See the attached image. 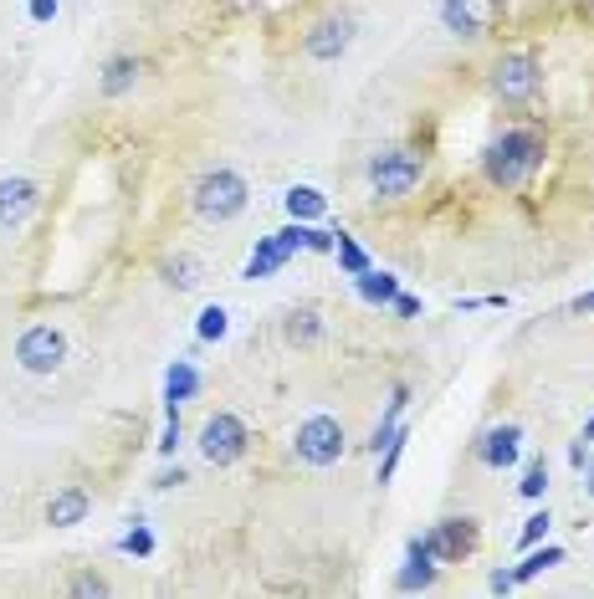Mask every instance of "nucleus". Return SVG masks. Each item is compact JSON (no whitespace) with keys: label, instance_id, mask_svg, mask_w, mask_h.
<instances>
[{"label":"nucleus","instance_id":"38","mask_svg":"<svg viewBox=\"0 0 594 599\" xmlns=\"http://www.w3.org/2000/svg\"><path fill=\"white\" fill-rule=\"evenodd\" d=\"M574 313H594V292H584V297H574Z\"/></svg>","mask_w":594,"mask_h":599},{"label":"nucleus","instance_id":"13","mask_svg":"<svg viewBox=\"0 0 594 599\" xmlns=\"http://www.w3.org/2000/svg\"><path fill=\"white\" fill-rule=\"evenodd\" d=\"M88 512H93V497H88V492H82V487H62V492L47 502V523H52V528H77Z\"/></svg>","mask_w":594,"mask_h":599},{"label":"nucleus","instance_id":"32","mask_svg":"<svg viewBox=\"0 0 594 599\" xmlns=\"http://www.w3.org/2000/svg\"><path fill=\"white\" fill-rule=\"evenodd\" d=\"M338 246V231H318V226H308V251H333Z\"/></svg>","mask_w":594,"mask_h":599},{"label":"nucleus","instance_id":"24","mask_svg":"<svg viewBox=\"0 0 594 599\" xmlns=\"http://www.w3.org/2000/svg\"><path fill=\"white\" fill-rule=\"evenodd\" d=\"M195 333L205 338V344H221V338L231 333V313H226L221 303H210V308H200V323H195Z\"/></svg>","mask_w":594,"mask_h":599},{"label":"nucleus","instance_id":"19","mask_svg":"<svg viewBox=\"0 0 594 599\" xmlns=\"http://www.w3.org/2000/svg\"><path fill=\"white\" fill-rule=\"evenodd\" d=\"M354 287H359V297H364V303H374V308H390L395 303V292H400V282L390 277V272H359L354 277Z\"/></svg>","mask_w":594,"mask_h":599},{"label":"nucleus","instance_id":"39","mask_svg":"<svg viewBox=\"0 0 594 599\" xmlns=\"http://www.w3.org/2000/svg\"><path fill=\"white\" fill-rule=\"evenodd\" d=\"M579 441H594V420H589V425H584V436H579Z\"/></svg>","mask_w":594,"mask_h":599},{"label":"nucleus","instance_id":"9","mask_svg":"<svg viewBox=\"0 0 594 599\" xmlns=\"http://www.w3.org/2000/svg\"><path fill=\"white\" fill-rule=\"evenodd\" d=\"M349 41H354V21H349V16H323V21L308 26L303 52H308L313 62H338V57L349 52Z\"/></svg>","mask_w":594,"mask_h":599},{"label":"nucleus","instance_id":"1","mask_svg":"<svg viewBox=\"0 0 594 599\" xmlns=\"http://www.w3.org/2000/svg\"><path fill=\"white\" fill-rule=\"evenodd\" d=\"M543 164V139L533 134V128H507V134H497L482 154V169L487 180L497 190H518L533 180V169Z\"/></svg>","mask_w":594,"mask_h":599},{"label":"nucleus","instance_id":"33","mask_svg":"<svg viewBox=\"0 0 594 599\" xmlns=\"http://www.w3.org/2000/svg\"><path fill=\"white\" fill-rule=\"evenodd\" d=\"M400 318H420V297H405V292H395V303H390Z\"/></svg>","mask_w":594,"mask_h":599},{"label":"nucleus","instance_id":"34","mask_svg":"<svg viewBox=\"0 0 594 599\" xmlns=\"http://www.w3.org/2000/svg\"><path fill=\"white\" fill-rule=\"evenodd\" d=\"M31 21H57V0H31Z\"/></svg>","mask_w":594,"mask_h":599},{"label":"nucleus","instance_id":"4","mask_svg":"<svg viewBox=\"0 0 594 599\" xmlns=\"http://www.w3.org/2000/svg\"><path fill=\"white\" fill-rule=\"evenodd\" d=\"M292 456L323 472V466H333L338 456H344V425H338L333 415H308L303 425H297V436H292Z\"/></svg>","mask_w":594,"mask_h":599},{"label":"nucleus","instance_id":"31","mask_svg":"<svg viewBox=\"0 0 594 599\" xmlns=\"http://www.w3.org/2000/svg\"><path fill=\"white\" fill-rule=\"evenodd\" d=\"M72 594H108V579H98V574H77V579H72Z\"/></svg>","mask_w":594,"mask_h":599},{"label":"nucleus","instance_id":"6","mask_svg":"<svg viewBox=\"0 0 594 599\" xmlns=\"http://www.w3.org/2000/svg\"><path fill=\"white\" fill-rule=\"evenodd\" d=\"M67 359V333L52 328V323H31L21 338H16V364L26 374H57Z\"/></svg>","mask_w":594,"mask_h":599},{"label":"nucleus","instance_id":"2","mask_svg":"<svg viewBox=\"0 0 594 599\" xmlns=\"http://www.w3.org/2000/svg\"><path fill=\"white\" fill-rule=\"evenodd\" d=\"M195 216L200 221H210V226H226V221H236L241 210H246V200H251V190H246V180L236 175V169H210V175H200L195 180Z\"/></svg>","mask_w":594,"mask_h":599},{"label":"nucleus","instance_id":"11","mask_svg":"<svg viewBox=\"0 0 594 599\" xmlns=\"http://www.w3.org/2000/svg\"><path fill=\"white\" fill-rule=\"evenodd\" d=\"M518 451H523L518 425H492V431L477 441V456H482V466H492V472H507V466L518 461Z\"/></svg>","mask_w":594,"mask_h":599},{"label":"nucleus","instance_id":"16","mask_svg":"<svg viewBox=\"0 0 594 599\" xmlns=\"http://www.w3.org/2000/svg\"><path fill=\"white\" fill-rule=\"evenodd\" d=\"M282 333H287V344L313 349L318 338H323V318H318V308H292V313H287V323H282Z\"/></svg>","mask_w":594,"mask_h":599},{"label":"nucleus","instance_id":"5","mask_svg":"<svg viewBox=\"0 0 594 599\" xmlns=\"http://www.w3.org/2000/svg\"><path fill=\"white\" fill-rule=\"evenodd\" d=\"M246 441H251L246 420L231 415V410H216V415L200 425V456H205L210 466H231V461H241V456H246Z\"/></svg>","mask_w":594,"mask_h":599},{"label":"nucleus","instance_id":"15","mask_svg":"<svg viewBox=\"0 0 594 599\" xmlns=\"http://www.w3.org/2000/svg\"><path fill=\"white\" fill-rule=\"evenodd\" d=\"M405 400H410V384H395L390 390V405H385V415H379V425H374V436H369V451L379 456L390 446V436L400 431V410H405Z\"/></svg>","mask_w":594,"mask_h":599},{"label":"nucleus","instance_id":"10","mask_svg":"<svg viewBox=\"0 0 594 599\" xmlns=\"http://www.w3.org/2000/svg\"><path fill=\"white\" fill-rule=\"evenodd\" d=\"M36 200H41L36 180H21V175L0 180V226H6V231H16V226L31 216V210H36Z\"/></svg>","mask_w":594,"mask_h":599},{"label":"nucleus","instance_id":"27","mask_svg":"<svg viewBox=\"0 0 594 599\" xmlns=\"http://www.w3.org/2000/svg\"><path fill=\"white\" fill-rule=\"evenodd\" d=\"M159 456H175V446H180V405H164V431H159Z\"/></svg>","mask_w":594,"mask_h":599},{"label":"nucleus","instance_id":"26","mask_svg":"<svg viewBox=\"0 0 594 599\" xmlns=\"http://www.w3.org/2000/svg\"><path fill=\"white\" fill-rule=\"evenodd\" d=\"M518 492H523L528 502H538V497L548 492V461H543V456H538V461H528V472H523Z\"/></svg>","mask_w":594,"mask_h":599},{"label":"nucleus","instance_id":"20","mask_svg":"<svg viewBox=\"0 0 594 599\" xmlns=\"http://www.w3.org/2000/svg\"><path fill=\"white\" fill-rule=\"evenodd\" d=\"M554 564H564V548H559V543H543V548L533 543V548L523 553V564L513 569V584H528V579H538L543 569H554Z\"/></svg>","mask_w":594,"mask_h":599},{"label":"nucleus","instance_id":"7","mask_svg":"<svg viewBox=\"0 0 594 599\" xmlns=\"http://www.w3.org/2000/svg\"><path fill=\"white\" fill-rule=\"evenodd\" d=\"M538 82H543V72H538V57H533V52L497 57V67H492V93L507 98V103L533 98V93H538Z\"/></svg>","mask_w":594,"mask_h":599},{"label":"nucleus","instance_id":"22","mask_svg":"<svg viewBox=\"0 0 594 599\" xmlns=\"http://www.w3.org/2000/svg\"><path fill=\"white\" fill-rule=\"evenodd\" d=\"M134 77H139V62L134 57H113L108 67H103V98H123L134 88Z\"/></svg>","mask_w":594,"mask_h":599},{"label":"nucleus","instance_id":"8","mask_svg":"<svg viewBox=\"0 0 594 599\" xmlns=\"http://www.w3.org/2000/svg\"><path fill=\"white\" fill-rule=\"evenodd\" d=\"M431 553H436V564H461L466 553H477L482 543V523L477 518H441L431 533H426Z\"/></svg>","mask_w":594,"mask_h":599},{"label":"nucleus","instance_id":"18","mask_svg":"<svg viewBox=\"0 0 594 599\" xmlns=\"http://www.w3.org/2000/svg\"><path fill=\"white\" fill-rule=\"evenodd\" d=\"M282 205H287V216H292V221H318L323 210H328L323 190H313V185H292V190L282 195Z\"/></svg>","mask_w":594,"mask_h":599},{"label":"nucleus","instance_id":"17","mask_svg":"<svg viewBox=\"0 0 594 599\" xmlns=\"http://www.w3.org/2000/svg\"><path fill=\"white\" fill-rule=\"evenodd\" d=\"M195 390H200L195 364H190V359H175V364H169V374H164V405H185Z\"/></svg>","mask_w":594,"mask_h":599},{"label":"nucleus","instance_id":"36","mask_svg":"<svg viewBox=\"0 0 594 599\" xmlns=\"http://www.w3.org/2000/svg\"><path fill=\"white\" fill-rule=\"evenodd\" d=\"M180 482H190V477H185V472H180V466H175V472H164V477H159L154 487H159V492H169V487H180Z\"/></svg>","mask_w":594,"mask_h":599},{"label":"nucleus","instance_id":"25","mask_svg":"<svg viewBox=\"0 0 594 599\" xmlns=\"http://www.w3.org/2000/svg\"><path fill=\"white\" fill-rule=\"evenodd\" d=\"M333 251H338V267H344L349 277L369 272V256L359 251V241H354V236H344V231H338V246H333Z\"/></svg>","mask_w":594,"mask_h":599},{"label":"nucleus","instance_id":"23","mask_svg":"<svg viewBox=\"0 0 594 599\" xmlns=\"http://www.w3.org/2000/svg\"><path fill=\"white\" fill-rule=\"evenodd\" d=\"M441 21H446V31H451V36H477V31H482L466 0H441Z\"/></svg>","mask_w":594,"mask_h":599},{"label":"nucleus","instance_id":"12","mask_svg":"<svg viewBox=\"0 0 594 599\" xmlns=\"http://www.w3.org/2000/svg\"><path fill=\"white\" fill-rule=\"evenodd\" d=\"M395 584H400V589H431V584H436V553H431L426 538H410L405 569L395 574Z\"/></svg>","mask_w":594,"mask_h":599},{"label":"nucleus","instance_id":"29","mask_svg":"<svg viewBox=\"0 0 594 599\" xmlns=\"http://www.w3.org/2000/svg\"><path fill=\"white\" fill-rule=\"evenodd\" d=\"M548 523H554V518H548V507H543V512H533V518L523 523V538H518V543H523V548L543 543V538H548Z\"/></svg>","mask_w":594,"mask_h":599},{"label":"nucleus","instance_id":"3","mask_svg":"<svg viewBox=\"0 0 594 599\" xmlns=\"http://www.w3.org/2000/svg\"><path fill=\"white\" fill-rule=\"evenodd\" d=\"M420 175H426V159H420L415 149H385V154L369 159V185H374V195H385V200L410 195L420 185Z\"/></svg>","mask_w":594,"mask_h":599},{"label":"nucleus","instance_id":"14","mask_svg":"<svg viewBox=\"0 0 594 599\" xmlns=\"http://www.w3.org/2000/svg\"><path fill=\"white\" fill-rule=\"evenodd\" d=\"M287 262H292V251H287V246L277 241V231H272V236H262V241H257V251H251V262H246V272H241V277H246V282H262V277L282 272Z\"/></svg>","mask_w":594,"mask_h":599},{"label":"nucleus","instance_id":"28","mask_svg":"<svg viewBox=\"0 0 594 599\" xmlns=\"http://www.w3.org/2000/svg\"><path fill=\"white\" fill-rule=\"evenodd\" d=\"M405 441H410V431L400 425V431L390 436V446H385V461H379V482H390V477H395V466H400V456H405Z\"/></svg>","mask_w":594,"mask_h":599},{"label":"nucleus","instance_id":"30","mask_svg":"<svg viewBox=\"0 0 594 599\" xmlns=\"http://www.w3.org/2000/svg\"><path fill=\"white\" fill-rule=\"evenodd\" d=\"M118 548H123V553H134V559H149V553H154V533H149V528H134Z\"/></svg>","mask_w":594,"mask_h":599},{"label":"nucleus","instance_id":"40","mask_svg":"<svg viewBox=\"0 0 594 599\" xmlns=\"http://www.w3.org/2000/svg\"><path fill=\"white\" fill-rule=\"evenodd\" d=\"M589 497H594V466H589Z\"/></svg>","mask_w":594,"mask_h":599},{"label":"nucleus","instance_id":"35","mask_svg":"<svg viewBox=\"0 0 594 599\" xmlns=\"http://www.w3.org/2000/svg\"><path fill=\"white\" fill-rule=\"evenodd\" d=\"M487 584H492V594H507V589H513V569H497Z\"/></svg>","mask_w":594,"mask_h":599},{"label":"nucleus","instance_id":"21","mask_svg":"<svg viewBox=\"0 0 594 599\" xmlns=\"http://www.w3.org/2000/svg\"><path fill=\"white\" fill-rule=\"evenodd\" d=\"M159 277L169 282V287H180V292H195L200 287V262L190 251H180V256H169V262L159 267Z\"/></svg>","mask_w":594,"mask_h":599},{"label":"nucleus","instance_id":"37","mask_svg":"<svg viewBox=\"0 0 594 599\" xmlns=\"http://www.w3.org/2000/svg\"><path fill=\"white\" fill-rule=\"evenodd\" d=\"M584 461H589V441H574L569 446V466H584Z\"/></svg>","mask_w":594,"mask_h":599}]
</instances>
